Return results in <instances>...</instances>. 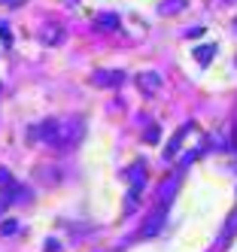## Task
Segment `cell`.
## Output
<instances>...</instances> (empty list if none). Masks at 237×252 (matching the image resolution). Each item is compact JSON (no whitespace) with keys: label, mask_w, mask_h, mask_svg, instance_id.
I'll return each instance as SVG.
<instances>
[{"label":"cell","mask_w":237,"mask_h":252,"mask_svg":"<svg viewBox=\"0 0 237 252\" xmlns=\"http://www.w3.org/2000/svg\"><path fill=\"white\" fill-rule=\"evenodd\" d=\"M225 231H228V234L237 231V213H234V219H228V228H225Z\"/></svg>","instance_id":"obj_15"},{"label":"cell","mask_w":237,"mask_h":252,"mask_svg":"<svg viewBox=\"0 0 237 252\" xmlns=\"http://www.w3.org/2000/svg\"><path fill=\"white\" fill-rule=\"evenodd\" d=\"M0 37H3V46H12V40H9V31H6V25H0Z\"/></svg>","instance_id":"obj_14"},{"label":"cell","mask_w":237,"mask_h":252,"mask_svg":"<svg viewBox=\"0 0 237 252\" xmlns=\"http://www.w3.org/2000/svg\"><path fill=\"white\" fill-rule=\"evenodd\" d=\"M91 79H95V85H101V88H119L125 82V73L122 70H98Z\"/></svg>","instance_id":"obj_4"},{"label":"cell","mask_w":237,"mask_h":252,"mask_svg":"<svg viewBox=\"0 0 237 252\" xmlns=\"http://www.w3.org/2000/svg\"><path fill=\"white\" fill-rule=\"evenodd\" d=\"M213 55H216V46H198L195 49V58L198 61H210Z\"/></svg>","instance_id":"obj_9"},{"label":"cell","mask_w":237,"mask_h":252,"mask_svg":"<svg viewBox=\"0 0 237 252\" xmlns=\"http://www.w3.org/2000/svg\"><path fill=\"white\" fill-rule=\"evenodd\" d=\"M0 231H3V234H15V231H18V222H12V219H6L3 225H0Z\"/></svg>","instance_id":"obj_12"},{"label":"cell","mask_w":237,"mask_h":252,"mask_svg":"<svg viewBox=\"0 0 237 252\" xmlns=\"http://www.w3.org/2000/svg\"><path fill=\"white\" fill-rule=\"evenodd\" d=\"M186 131H189V128H179V131L173 134V140H170V146H168V149H164V158H168V161H170V158L176 155V149L182 146V140H186Z\"/></svg>","instance_id":"obj_8"},{"label":"cell","mask_w":237,"mask_h":252,"mask_svg":"<svg viewBox=\"0 0 237 252\" xmlns=\"http://www.w3.org/2000/svg\"><path fill=\"white\" fill-rule=\"evenodd\" d=\"M34 140L49 143L52 149H73L79 146V140L85 137V122L79 116H67V119H46L36 128H31Z\"/></svg>","instance_id":"obj_1"},{"label":"cell","mask_w":237,"mask_h":252,"mask_svg":"<svg viewBox=\"0 0 237 252\" xmlns=\"http://www.w3.org/2000/svg\"><path fill=\"white\" fill-rule=\"evenodd\" d=\"M158 134H161L158 128H149V131H146V143H155V140H158Z\"/></svg>","instance_id":"obj_13"},{"label":"cell","mask_w":237,"mask_h":252,"mask_svg":"<svg viewBox=\"0 0 237 252\" xmlns=\"http://www.w3.org/2000/svg\"><path fill=\"white\" fill-rule=\"evenodd\" d=\"M131 176H134V189H131V197H137L143 191V183H146V164L143 161H137V164L131 167Z\"/></svg>","instance_id":"obj_6"},{"label":"cell","mask_w":237,"mask_h":252,"mask_svg":"<svg viewBox=\"0 0 237 252\" xmlns=\"http://www.w3.org/2000/svg\"><path fill=\"white\" fill-rule=\"evenodd\" d=\"M164 216H168V207H161V204H155V210L149 213V219H146V225H143V237H155L158 234V228L164 225Z\"/></svg>","instance_id":"obj_3"},{"label":"cell","mask_w":237,"mask_h":252,"mask_svg":"<svg viewBox=\"0 0 237 252\" xmlns=\"http://www.w3.org/2000/svg\"><path fill=\"white\" fill-rule=\"evenodd\" d=\"M98 25L113 31V28H119V19H116V15H101V19H98Z\"/></svg>","instance_id":"obj_10"},{"label":"cell","mask_w":237,"mask_h":252,"mask_svg":"<svg viewBox=\"0 0 237 252\" xmlns=\"http://www.w3.org/2000/svg\"><path fill=\"white\" fill-rule=\"evenodd\" d=\"M186 0H168V3H161V15H168V12H173V9H179Z\"/></svg>","instance_id":"obj_11"},{"label":"cell","mask_w":237,"mask_h":252,"mask_svg":"<svg viewBox=\"0 0 237 252\" xmlns=\"http://www.w3.org/2000/svg\"><path fill=\"white\" fill-rule=\"evenodd\" d=\"M137 85L143 88L146 94H155L158 88L164 85V79H161V73H155V70H146V73H137Z\"/></svg>","instance_id":"obj_5"},{"label":"cell","mask_w":237,"mask_h":252,"mask_svg":"<svg viewBox=\"0 0 237 252\" xmlns=\"http://www.w3.org/2000/svg\"><path fill=\"white\" fill-rule=\"evenodd\" d=\"M64 40V31L58 28V25H49V28H43V43H49V46H58Z\"/></svg>","instance_id":"obj_7"},{"label":"cell","mask_w":237,"mask_h":252,"mask_svg":"<svg viewBox=\"0 0 237 252\" xmlns=\"http://www.w3.org/2000/svg\"><path fill=\"white\" fill-rule=\"evenodd\" d=\"M176 189H179V170H173V173H170V176L158 186V197H155V204L170 207V204H173V197H176Z\"/></svg>","instance_id":"obj_2"}]
</instances>
